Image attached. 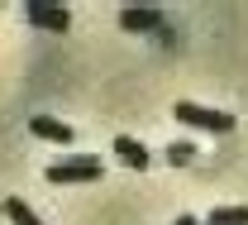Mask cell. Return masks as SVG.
Segmentation results:
<instances>
[{"mask_svg":"<svg viewBox=\"0 0 248 225\" xmlns=\"http://www.w3.org/2000/svg\"><path fill=\"white\" fill-rule=\"evenodd\" d=\"M0 211H5L15 225H43L38 216H33V206H29V201H19V196H5V201H0Z\"/></svg>","mask_w":248,"mask_h":225,"instance_id":"7","label":"cell"},{"mask_svg":"<svg viewBox=\"0 0 248 225\" xmlns=\"http://www.w3.org/2000/svg\"><path fill=\"white\" fill-rule=\"evenodd\" d=\"M172 225H201V221H196V216H177Z\"/></svg>","mask_w":248,"mask_h":225,"instance_id":"10","label":"cell"},{"mask_svg":"<svg viewBox=\"0 0 248 225\" xmlns=\"http://www.w3.org/2000/svg\"><path fill=\"white\" fill-rule=\"evenodd\" d=\"M29 129L38 134V139H53V144H62V149L77 139V129H72V125H62V120H53V115H33V120H29Z\"/></svg>","mask_w":248,"mask_h":225,"instance_id":"5","label":"cell"},{"mask_svg":"<svg viewBox=\"0 0 248 225\" xmlns=\"http://www.w3.org/2000/svg\"><path fill=\"white\" fill-rule=\"evenodd\" d=\"M120 29L124 34H167V19H162V10L134 5V10H120Z\"/></svg>","mask_w":248,"mask_h":225,"instance_id":"3","label":"cell"},{"mask_svg":"<svg viewBox=\"0 0 248 225\" xmlns=\"http://www.w3.org/2000/svg\"><path fill=\"white\" fill-rule=\"evenodd\" d=\"M115 158L124 163V168H134V173H143V168H148V149H143V144H139V139H129V134H120V139H115Z\"/></svg>","mask_w":248,"mask_h":225,"instance_id":"6","label":"cell"},{"mask_svg":"<svg viewBox=\"0 0 248 225\" xmlns=\"http://www.w3.org/2000/svg\"><path fill=\"white\" fill-rule=\"evenodd\" d=\"M172 115H177L182 125L210 129V134H229V129H234V115H229V110H210V105H196V101H177Z\"/></svg>","mask_w":248,"mask_h":225,"instance_id":"1","label":"cell"},{"mask_svg":"<svg viewBox=\"0 0 248 225\" xmlns=\"http://www.w3.org/2000/svg\"><path fill=\"white\" fill-rule=\"evenodd\" d=\"M205 225H248V206H215Z\"/></svg>","mask_w":248,"mask_h":225,"instance_id":"8","label":"cell"},{"mask_svg":"<svg viewBox=\"0 0 248 225\" xmlns=\"http://www.w3.org/2000/svg\"><path fill=\"white\" fill-rule=\"evenodd\" d=\"M105 168H100V158H91V154H72V158H62L48 168V182L53 187H67V182H95Z\"/></svg>","mask_w":248,"mask_h":225,"instance_id":"2","label":"cell"},{"mask_svg":"<svg viewBox=\"0 0 248 225\" xmlns=\"http://www.w3.org/2000/svg\"><path fill=\"white\" fill-rule=\"evenodd\" d=\"M24 15H29V24H38V29H53V34L72 29V10L67 5H29Z\"/></svg>","mask_w":248,"mask_h":225,"instance_id":"4","label":"cell"},{"mask_svg":"<svg viewBox=\"0 0 248 225\" xmlns=\"http://www.w3.org/2000/svg\"><path fill=\"white\" fill-rule=\"evenodd\" d=\"M172 163H191V144H172Z\"/></svg>","mask_w":248,"mask_h":225,"instance_id":"9","label":"cell"}]
</instances>
